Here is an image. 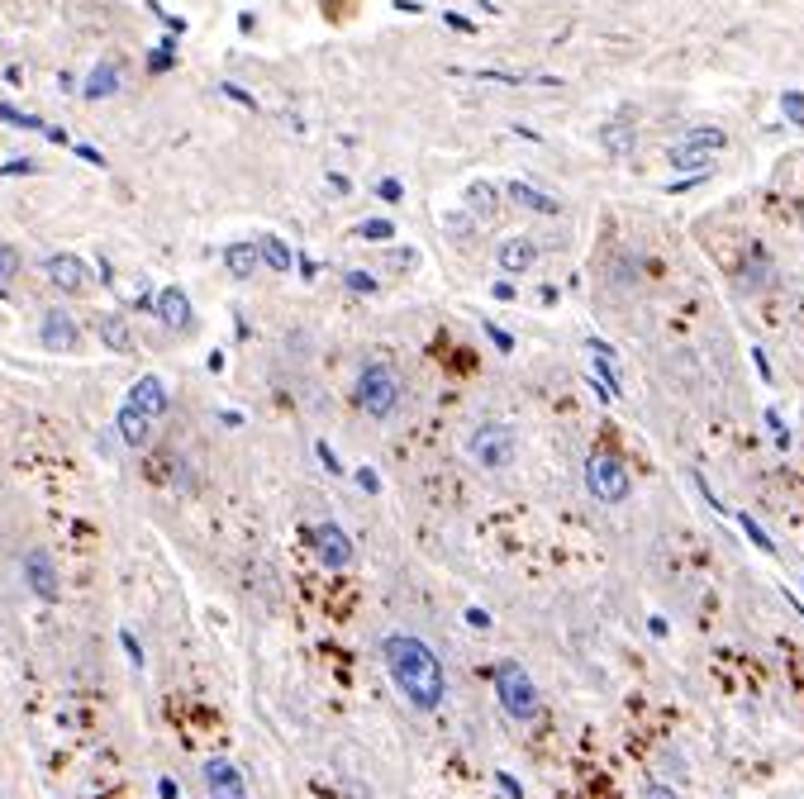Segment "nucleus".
<instances>
[{
	"label": "nucleus",
	"mask_w": 804,
	"mask_h": 799,
	"mask_svg": "<svg viewBox=\"0 0 804 799\" xmlns=\"http://www.w3.org/2000/svg\"><path fill=\"white\" fill-rule=\"evenodd\" d=\"M752 362H757V371H762V381H771V362H766L762 348H752Z\"/></svg>",
	"instance_id": "nucleus-38"
},
{
	"label": "nucleus",
	"mask_w": 804,
	"mask_h": 799,
	"mask_svg": "<svg viewBox=\"0 0 804 799\" xmlns=\"http://www.w3.org/2000/svg\"><path fill=\"white\" fill-rule=\"evenodd\" d=\"M119 91V67L115 62H100V67H91V77H86V86H81V96L86 100H105Z\"/></svg>",
	"instance_id": "nucleus-16"
},
{
	"label": "nucleus",
	"mask_w": 804,
	"mask_h": 799,
	"mask_svg": "<svg viewBox=\"0 0 804 799\" xmlns=\"http://www.w3.org/2000/svg\"><path fill=\"white\" fill-rule=\"evenodd\" d=\"M495 695H500V704H505V714H510V719H519V723H533V719H538V709H543V700H538V685H533V676L519 662H500V666H495Z\"/></svg>",
	"instance_id": "nucleus-2"
},
{
	"label": "nucleus",
	"mask_w": 804,
	"mask_h": 799,
	"mask_svg": "<svg viewBox=\"0 0 804 799\" xmlns=\"http://www.w3.org/2000/svg\"><path fill=\"white\" fill-rule=\"evenodd\" d=\"M148 67H153V72H167V67H172V43H167V48H157L153 58H148Z\"/></svg>",
	"instance_id": "nucleus-34"
},
{
	"label": "nucleus",
	"mask_w": 804,
	"mask_h": 799,
	"mask_svg": "<svg viewBox=\"0 0 804 799\" xmlns=\"http://www.w3.org/2000/svg\"><path fill=\"white\" fill-rule=\"evenodd\" d=\"M205 790H210V799H248V785H243V776H238L234 761H205Z\"/></svg>",
	"instance_id": "nucleus-10"
},
{
	"label": "nucleus",
	"mask_w": 804,
	"mask_h": 799,
	"mask_svg": "<svg viewBox=\"0 0 804 799\" xmlns=\"http://www.w3.org/2000/svg\"><path fill=\"white\" fill-rule=\"evenodd\" d=\"M533 262H538V248H533L529 238H510V243H500V272L524 276Z\"/></svg>",
	"instance_id": "nucleus-14"
},
{
	"label": "nucleus",
	"mask_w": 804,
	"mask_h": 799,
	"mask_svg": "<svg viewBox=\"0 0 804 799\" xmlns=\"http://www.w3.org/2000/svg\"><path fill=\"white\" fill-rule=\"evenodd\" d=\"M376 195H381V200H391V205H395V200H405V186H400L395 176H386V181L376 186Z\"/></svg>",
	"instance_id": "nucleus-31"
},
{
	"label": "nucleus",
	"mask_w": 804,
	"mask_h": 799,
	"mask_svg": "<svg viewBox=\"0 0 804 799\" xmlns=\"http://www.w3.org/2000/svg\"><path fill=\"white\" fill-rule=\"evenodd\" d=\"M510 200L514 205H524V210H533V215H557V210H562L557 195L538 191V186H529V181H510Z\"/></svg>",
	"instance_id": "nucleus-13"
},
{
	"label": "nucleus",
	"mask_w": 804,
	"mask_h": 799,
	"mask_svg": "<svg viewBox=\"0 0 804 799\" xmlns=\"http://www.w3.org/2000/svg\"><path fill=\"white\" fill-rule=\"evenodd\" d=\"M157 314H162V324L167 329L186 333L191 324H196V314H191V300H186V291H177V286H167V291H157Z\"/></svg>",
	"instance_id": "nucleus-12"
},
{
	"label": "nucleus",
	"mask_w": 804,
	"mask_h": 799,
	"mask_svg": "<svg viewBox=\"0 0 804 799\" xmlns=\"http://www.w3.org/2000/svg\"><path fill=\"white\" fill-rule=\"evenodd\" d=\"M24 581H29V590L39 595L43 605H58L62 581H58V566H53L48 552H29V557H24Z\"/></svg>",
	"instance_id": "nucleus-7"
},
{
	"label": "nucleus",
	"mask_w": 804,
	"mask_h": 799,
	"mask_svg": "<svg viewBox=\"0 0 804 799\" xmlns=\"http://www.w3.org/2000/svg\"><path fill=\"white\" fill-rule=\"evenodd\" d=\"M43 272H48V281H53V286H62L67 295L86 291V281H91L86 262H81V257H72V253H53L48 262H43Z\"/></svg>",
	"instance_id": "nucleus-11"
},
{
	"label": "nucleus",
	"mask_w": 804,
	"mask_h": 799,
	"mask_svg": "<svg viewBox=\"0 0 804 799\" xmlns=\"http://www.w3.org/2000/svg\"><path fill=\"white\" fill-rule=\"evenodd\" d=\"M319 462H324L329 471H338V452L329 448V443H319Z\"/></svg>",
	"instance_id": "nucleus-37"
},
{
	"label": "nucleus",
	"mask_w": 804,
	"mask_h": 799,
	"mask_svg": "<svg viewBox=\"0 0 804 799\" xmlns=\"http://www.w3.org/2000/svg\"><path fill=\"white\" fill-rule=\"evenodd\" d=\"M491 295H495V300H514V286H510V281H500Z\"/></svg>",
	"instance_id": "nucleus-41"
},
{
	"label": "nucleus",
	"mask_w": 804,
	"mask_h": 799,
	"mask_svg": "<svg viewBox=\"0 0 804 799\" xmlns=\"http://www.w3.org/2000/svg\"><path fill=\"white\" fill-rule=\"evenodd\" d=\"M119 638H124V652H129V657H134L138 666H143V647L134 643V633H119Z\"/></svg>",
	"instance_id": "nucleus-36"
},
{
	"label": "nucleus",
	"mask_w": 804,
	"mask_h": 799,
	"mask_svg": "<svg viewBox=\"0 0 804 799\" xmlns=\"http://www.w3.org/2000/svg\"><path fill=\"white\" fill-rule=\"evenodd\" d=\"M381 657H386V671H391L395 690L419 709V714H433L443 695H448V681H443V662L433 657V647L414 633H386L381 643Z\"/></svg>",
	"instance_id": "nucleus-1"
},
{
	"label": "nucleus",
	"mask_w": 804,
	"mask_h": 799,
	"mask_svg": "<svg viewBox=\"0 0 804 799\" xmlns=\"http://www.w3.org/2000/svg\"><path fill=\"white\" fill-rule=\"evenodd\" d=\"M124 405H134V410L148 414V419H162V414L172 410V400H167V386H162V376H138L134 386H129V395H124Z\"/></svg>",
	"instance_id": "nucleus-9"
},
{
	"label": "nucleus",
	"mask_w": 804,
	"mask_h": 799,
	"mask_svg": "<svg viewBox=\"0 0 804 799\" xmlns=\"http://www.w3.org/2000/svg\"><path fill=\"white\" fill-rule=\"evenodd\" d=\"M0 124H20V129H43V119L20 115V110H10V105H0Z\"/></svg>",
	"instance_id": "nucleus-25"
},
{
	"label": "nucleus",
	"mask_w": 804,
	"mask_h": 799,
	"mask_svg": "<svg viewBox=\"0 0 804 799\" xmlns=\"http://www.w3.org/2000/svg\"><path fill=\"white\" fill-rule=\"evenodd\" d=\"M586 490L600 505H624L628 490H633V476H628V467L619 457L595 452V457H586Z\"/></svg>",
	"instance_id": "nucleus-5"
},
{
	"label": "nucleus",
	"mask_w": 804,
	"mask_h": 799,
	"mask_svg": "<svg viewBox=\"0 0 804 799\" xmlns=\"http://www.w3.org/2000/svg\"><path fill=\"white\" fill-rule=\"evenodd\" d=\"M100 338H105L115 352L134 348V338H129V329H124V319H115V314H110V319H100Z\"/></svg>",
	"instance_id": "nucleus-22"
},
{
	"label": "nucleus",
	"mask_w": 804,
	"mask_h": 799,
	"mask_svg": "<svg viewBox=\"0 0 804 799\" xmlns=\"http://www.w3.org/2000/svg\"><path fill=\"white\" fill-rule=\"evenodd\" d=\"M514 429L510 424H481V429L467 438V457L476 462V467L486 471H505L514 462Z\"/></svg>",
	"instance_id": "nucleus-6"
},
{
	"label": "nucleus",
	"mask_w": 804,
	"mask_h": 799,
	"mask_svg": "<svg viewBox=\"0 0 804 799\" xmlns=\"http://www.w3.org/2000/svg\"><path fill=\"white\" fill-rule=\"evenodd\" d=\"M600 143H605L614 157H624L633 143H638V134H633V119H609L605 129H600Z\"/></svg>",
	"instance_id": "nucleus-17"
},
{
	"label": "nucleus",
	"mask_w": 804,
	"mask_h": 799,
	"mask_svg": "<svg viewBox=\"0 0 804 799\" xmlns=\"http://www.w3.org/2000/svg\"><path fill=\"white\" fill-rule=\"evenodd\" d=\"M643 799H681V795H676L671 785H662V780H652L648 790H643Z\"/></svg>",
	"instance_id": "nucleus-33"
},
{
	"label": "nucleus",
	"mask_w": 804,
	"mask_h": 799,
	"mask_svg": "<svg viewBox=\"0 0 804 799\" xmlns=\"http://www.w3.org/2000/svg\"><path fill=\"white\" fill-rule=\"evenodd\" d=\"M357 405L386 424V419L400 410V381H395V371L381 367V362L362 367V376H357Z\"/></svg>",
	"instance_id": "nucleus-3"
},
{
	"label": "nucleus",
	"mask_w": 804,
	"mask_h": 799,
	"mask_svg": "<svg viewBox=\"0 0 804 799\" xmlns=\"http://www.w3.org/2000/svg\"><path fill=\"white\" fill-rule=\"evenodd\" d=\"M467 624L471 628H491V614H486V609H467Z\"/></svg>",
	"instance_id": "nucleus-35"
},
{
	"label": "nucleus",
	"mask_w": 804,
	"mask_h": 799,
	"mask_svg": "<svg viewBox=\"0 0 804 799\" xmlns=\"http://www.w3.org/2000/svg\"><path fill=\"white\" fill-rule=\"evenodd\" d=\"M148 424H153V419H148V414H138L134 405H124V410H119V438H124L129 448H143V443H148Z\"/></svg>",
	"instance_id": "nucleus-18"
},
{
	"label": "nucleus",
	"mask_w": 804,
	"mask_h": 799,
	"mask_svg": "<svg viewBox=\"0 0 804 799\" xmlns=\"http://www.w3.org/2000/svg\"><path fill=\"white\" fill-rule=\"evenodd\" d=\"M781 105H785V115L795 119V124H804V96H800V91H785Z\"/></svg>",
	"instance_id": "nucleus-29"
},
{
	"label": "nucleus",
	"mask_w": 804,
	"mask_h": 799,
	"mask_svg": "<svg viewBox=\"0 0 804 799\" xmlns=\"http://www.w3.org/2000/svg\"><path fill=\"white\" fill-rule=\"evenodd\" d=\"M257 253H262V262H267L272 272H291V262H295L291 248H286V243H281L276 234H262V238H257Z\"/></svg>",
	"instance_id": "nucleus-20"
},
{
	"label": "nucleus",
	"mask_w": 804,
	"mask_h": 799,
	"mask_svg": "<svg viewBox=\"0 0 804 799\" xmlns=\"http://www.w3.org/2000/svg\"><path fill=\"white\" fill-rule=\"evenodd\" d=\"M448 24L457 29V34H471V20H462V15H448Z\"/></svg>",
	"instance_id": "nucleus-42"
},
{
	"label": "nucleus",
	"mask_w": 804,
	"mask_h": 799,
	"mask_svg": "<svg viewBox=\"0 0 804 799\" xmlns=\"http://www.w3.org/2000/svg\"><path fill=\"white\" fill-rule=\"evenodd\" d=\"M15 272H20V253L10 243H0V281H10Z\"/></svg>",
	"instance_id": "nucleus-26"
},
{
	"label": "nucleus",
	"mask_w": 804,
	"mask_h": 799,
	"mask_svg": "<svg viewBox=\"0 0 804 799\" xmlns=\"http://www.w3.org/2000/svg\"><path fill=\"white\" fill-rule=\"evenodd\" d=\"M257 262H262V253H257V243H234L229 253H224V267L234 276H253Z\"/></svg>",
	"instance_id": "nucleus-21"
},
{
	"label": "nucleus",
	"mask_w": 804,
	"mask_h": 799,
	"mask_svg": "<svg viewBox=\"0 0 804 799\" xmlns=\"http://www.w3.org/2000/svg\"><path fill=\"white\" fill-rule=\"evenodd\" d=\"M20 172H34V162H5V176H20Z\"/></svg>",
	"instance_id": "nucleus-40"
},
{
	"label": "nucleus",
	"mask_w": 804,
	"mask_h": 799,
	"mask_svg": "<svg viewBox=\"0 0 804 799\" xmlns=\"http://www.w3.org/2000/svg\"><path fill=\"white\" fill-rule=\"evenodd\" d=\"M500 785H505V795H514V799L524 795V790H519V780H514V776H510V771H500Z\"/></svg>",
	"instance_id": "nucleus-39"
},
{
	"label": "nucleus",
	"mask_w": 804,
	"mask_h": 799,
	"mask_svg": "<svg viewBox=\"0 0 804 799\" xmlns=\"http://www.w3.org/2000/svg\"><path fill=\"white\" fill-rule=\"evenodd\" d=\"M391 234H395L391 219H367V224H357V238H372V243H386Z\"/></svg>",
	"instance_id": "nucleus-24"
},
{
	"label": "nucleus",
	"mask_w": 804,
	"mask_h": 799,
	"mask_svg": "<svg viewBox=\"0 0 804 799\" xmlns=\"http://www.w3.org/2000/svg\"><path fill=\"white\" fill-rule=\"evenodd\" d=\"M724 143L728 134L724 129H709V124H700V129H690L676 148H671V167L676 172H690V176H705L709 172V162H714V153H724Z\"/></svg>",
	"instance_id": "nucleus-4"
},
{
	"label": "nucleus",
	"mask_w": 804,
	"mask_h": 799,
	"mask_svg": "<svg viewBox=\"0 0 804 799\" xmlns=\"http://www.w3.org/2000/svg\"><path fill=\"white\" fill-rule=\"evenodd\" d=\"M43 343H48V348H72V343H77V324H72V314H62V310L43 314Z\"/></svg>",
	"instance_id": "nucleus-15"
},
{
	"label": "nucleus",
	"mask_w": 804,
	"mask_h": 799,
	"mask_svg": "<svg viewBox=\"0 0 804 799\" xmlns=\"http://www.w3.org/2000/svg\"><path fill=\"white\" fill-rule=\"evenodd\" d=\"M310 543H314V552H319V562L324 566H348L353 562V538H348L338 524H314Z\"/></svg>",
	"instance_id": "nucleus-8"
},
{
	"label": "nucleus",
	"mask_w": 804,
	"mask_h": 799,
	"mask_svg": "<svg viewBox=\"0 0 804 799\" xmlns=\"http://www.w3.org/2000/svg\"><path fill=\"white\" fill-rule=\"evenodd\" d=\"M486 333H491V343H495L500 352H510V348H514V338H510L505 329H500V324H486Z\"/></svg>",
	"instance_id": "nucleus-32"
},
{
	"label": "nucleus",
	"mask_w": 804,
	"mask_h": 799,
	"mask_svg": "<svg viewBox=\"0 0 804 799\" xmlns=\"http://www.w3.org/2000/svg\"><path fill=\"white\" fill-rule=\"evenodd\" d=\"M738 528H743V533H747V543H752V547H762L766 557H776V543H771V533H766V528L757 524L752 514H738Z\"/></svg>",
	"instance_id": "nucleus-23"
},
{
	"label": "nucleus",
	"mask_w": 804,
	"mask_h": 799,
	"mask_svg": "<svg viewBox=\"0 0 804 799\" xmlns=\"http://www.w3.org/2000/svg\"><path fill=\"white\" fill-rule=\"evenodd\" d=\"M495 205H500V191H495L491 181H471V186H467V210H471V215L491 219Z\"/></svg>",
	"instance_id": "nucleus-19"
},
{
	"label": "nucleus",
	"mask_w": 804,
	"mask_h": 799,
	"mask_svg": "<svg viewBox=\"0 0 804 799\" xmlns=\"http://www.w3.org/2000/svg\"><path fill=\"white\" fill-rule=\"evenodd\" d=\"M353 481H357V490H367V495H376V490H381V476H376L372 467H357Z\"/></svg>",
	"instance_id": "nucleus-30"
},
{
	"label": "nucleus",
	"mask_w": 804,
	"mask_h": 799,
	"mask_svg": "<svg viewBox=\"0 0 804 799\" xmlns=\"http://www.w3.org/2000/svg\"><path fill=\"white\" fill-rule=\"evenodd\" d=\"M766 429H771V433H776V448H790V429H785V424H781V414H776V410H766Z\"/></svg>",
	"instance_id": "nucleus-28"
},
{
	"label": "nucleus",
	"mask_w": 804,
	"mask_h": 799,
	"mask_svg": "<svg viewBox=\"0 0 804 799\" xmlns=\"http://www.w3.org/2000/svg\"><path fill=\"white\" fill-rule=\"evenodd\" d=\"M343 281H348L353 295H376V276H367V272H348Z\"/></svg>",
	"instance_id": "nucleus-27"
}]
</instances>
